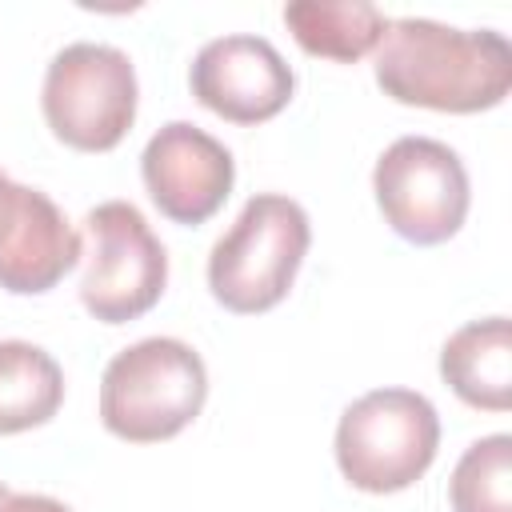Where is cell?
I'll return each mask as SVG.
<instances>
[{
  "label": "cell",
  "instance_id": "ba28073f",
  "mask_svg": "<svg viewBox=\"0 0 512 512\" xmlns=\"http://www.w3.org/2000/svg\"><path fill=\"white\" fill-rule=\"evenodd\" d=\"M188 88L208 112L232 124H264L288 108L296 76L272 40L236 32L216 36L196 52Z\"/></svg>",
  "mask_w": 512,
  "mask_h": 512
},
{
  "label": "cell",
  "instance_id": "8fae6325",
  "mask_svg": "<svg viewBox=\"0 0 512 512\" xmlns=\"http://www.w3.org/2000/svg\"><path fill=\"white\" fill-rule=\"evenodd\" d=\"M444 384L472 408H512V324L508 316H484L456 328L440 348Z\"/></svg>",
  "mask_w": 512,
  "mask_h": 512
},
{
  "label": "cell",
  "instance_id": "9a60e30c",
  "mask_svg": "<svg viewBox=\"0 0 512 512\" xmlns=\"http://www.w3.org/2000/svg\"><path fill=\"white\" fill-rule=\"evenodd\" d=\"M0 512H72L64 500L56 496H40V492H8V500L0 504Z\"/></svg>",
  "mask_w": 512,
  "mask_h": 512
},
{
  "label": "cell",
  "instance_id": "2e32d148",
  "mask_svg": "<svg viewBox=\"0 0 512 512\" xmlns=\"http://www.w3.org/2000/svg\"><path fill=\"white\" fill-rule=\"evenodd\" d=\"M20 192H24V184H16L12 176H4V172H0V244H4L8 228H12V220H16Z\"/></svg>",
  "mask_w": 512,
  "mask_h": 512
},
{
  "label": "cell",
  "instance_id": "5b68a950",
  "mask_svg": "<svg viewBox=\"0 0 512 512\" xmlns=\"http://www.w3.org/2000/svg\"><path fill=\"white\" fill-rule=\"evenodd\" d=\"M136 68L112 44H68L52 56L40 108L52 136L76 152H112L136 120Z\"/></svg>",
  "mask_w": 512,
  "mask_h": 512
},
{
  "label": "cell",
  "instance_id": "30bf717a",
  "mask_svg": "<svg viewBox=\"0 0 512 512\" xmlns=\"http://www.w3.org/2000/svg\"><path fill=\"white\" fill-rule=\"evenodd\" d=\"M80 256V232L68 224V216L40 188L24 184L16 220L0 244V288L12 296L52 292Z\"/></svg>",
  "mask_w": 512,
  "mask_h": 512
},
{
  "label": "cell",
  "instance_id": "9c48e42d",
  "mask_svg": "<svg viewBox=\"0 0 512 512\" xmlns=\"http://www.w3.org/2000/svg\"><path fill=\"white\" fill-rule=\"evenodd\" d=\"M140 176L160 216L172 224H204L224 208L236 164L216 136L188 120H172L144 144Z\"/></svg>",
  "mask_w": 512,
  "mask_h": 512
},
{
  "label": "cell",
  "instance_id": "4fadbf2b",
  "mask_svg": "<svg viewBox=\"0 0 512 512\" xmlns=\"http://www.w3.org/2000/svg\"><path fill=\"white\" fill-rule=\"evenodd\" d=\"M64 404V372L40 344L0 340V436L48 424Z\"/></svg>",
  "mask_w": 512,
  "mask_h": 512
},
{
  "label": "cell",
  "instance_id": "5bb4252c",
  "mask_svg": "<svg viewBox=\"0 0 512 512\" xmlns=\"http://www.w3.org/2000/svg\"><path fill=\"white\" fill-rule=\"evenodd\" d=\"M452 512H512V436L492 432L464 448L448 480Z\"/></svg>",
  "mask_w": 512,
  "mask_h": 512
},
{
  "label": "cell",
  "instance_id": "8992f818",
  "mask_svg": "<svg viewBox=\"0 0 512 512\" xmlns=\"http://www.w3.org/2000/svg\"><path fill=\"white\" fill-rule=\"evenodd\" d=\"M372 192L384 224L424 248L452 240L472 204L464 160L432 136L392 140L372 168Z\"/></svg>",
  "mask_w": 512,
  "mask_h": 512
},
{
  "label": "cell",
  "instance_id": "e0dca14e",
  "mask_svg": "<svg viewBox=\"0 0 512 512\" xmlns=\"http://www.w3.org/2000/svg\"><path fill=\"white\" fill-rule=\"evenodd\" d=\"M4 500H8V488H4V484H0V504H4Z\"/></svg>",
  "mask_w": 512,
  "mask_h": 512
},
{
  "label": "cell",
  "instance_id": "277c9868",
  "mask_svg": "<svg viewBox=\"0 0 512 512\" xmlns=\"http://www.w3.org/2000/svg\"><path fill=\"white\" fill-rule=\"evenodd\" d=\"M440 416L412 388H376L352 400L336 424V464L360 492L388 496L412 488L436 460Z\"/></svg>",
  "mask_w": 512,
  "mask_h": 512
},
{
  "label": "cell",
  "instance_id": "6da1fadb",
  "mask_svg": "<svg viewBox=\"0 0 512 512\" xmlns=\"http://www.w3.org/2000/svg\"><path fill=\"white\" fill-rule=\"evenodd\" d=\"M376 84L396 104L432 112H488L512 88V48L492 28H452L424 16L388 20L376 44Z\"/></svg>",
  "mask_w": 512,
  "mask_h": 512
},
{
  "label": "cell",
  "instance_id": "52a82bcc",
  "mask_svg": "<svg viewBox=\"0 0 512 512\" xmlns=\"http://www.w3.org/2000/svg\"><path fill=\"white\" fill-rule=\"evenodd\" d=\"M88 268L80 304L100 324H128L156 308L168 284V252L128 200H104L88 212Z\"/></svg>",
  "mask_w": 512,
  "mask_h": 512
},
{
  "label": "cell",
  "instance_id": "3957f363",
  "mask_svg": "<svg viewBox=\"0 0 512 512\" xmlns=\"http://www.w3.org/2000/svg\"><path fill=\"white\" fill-rule=\"evenodd\" d=\"M312 244L308 212L280 192H256L232 228L208 252V288L212 296L236 312L256 316L276 308Z\"/></svg>",
  "mask_w": 512,
  "mask_h": 512
},
{
  "label": "cell",
  "instance_id": "7a4b0ae2",
  "mask_svg": "<svg viewBox=\"0 0 512 512\" xmlns=\"http://www.w3.org/2000/svg\"><path fill=\"white\" fill-rule=\"evenodd\" d=\"M208 400L200 352L176 336H148L116 352L100 376V420L128 444H160L184 432Z\"/></svg>",
  "mask_w": 512,
  "mask_h": 512
},
{
  "label": "cell",
  "instance_id": "7c38bea8",
  "mask_svg": "<svg viewBox=\"0 0 512 512\" xmlns=\"http://www.w3.org/2000/svg\"><path fill=\"white\" fill-rule=\"evenodd\" d=\"M284 24L308 56L336 64H356L388 32V16L368 0H292L284 4Z\"/></svg>",
  "mask_w": 512,
  "mask_h": 512
}]
</instances>
